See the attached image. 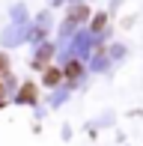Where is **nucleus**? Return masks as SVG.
<instances>
[{"label":"nucleus","instance_id":"f257e3e1","mask_svg":"<svg viewBox=\"0 0 143 146\" xmlns=\"http://www.w3.org/2000/svg\"><path fill=\"white\" fill-rule=\"evenodd\" d=\"M60 81H63V72L57 69V66H45V84L54 87V84H60Z\"/></svg>","mask_w":143,"mask_h":146},{"label":"nucleus","instance_id":"f03ea898","mask_svg":"<svg viewBox=\"0 0 143 146\" xmlns=\"http://www.w3.org/2000/svg\"><path fill=\"white\" fill-rule=\"evenodd\" d=\"M81 72H83V66H81V63H75V60H72V63L66 66V72H63V75H66L69 81H77V78H81Z\"/></svg>","mask_w":143,"mask_h":146},{"label":"nucleus","instance_id":"7ed1b4c3","mask_svg":"<svg viewBox=\"0 0 143 146\" xmlns=\"http://www.w3.org/2000/svg\"><path fill=\"white\" fill-rule=\"evenodd\" d=\"M18 98H21V102H36V87H33V84H24Z\"/></svg>","mask_w":143,"mask_h":146},{"label":"nucleus","instance_id":"20e7f679","mask_svg":"<svg viewBox=\"0 0 143 146\" xmlns=\"http://www.w3.org/2000/svg\"><path fill=\"white\" fill-rule=\"evenodd\" d=\"M83 18H87V6H77V9H72V15H69V21H72V24H81Z\"/></svg>","mask_w":143,"mask_h":146},{"label":"nucleus","instance_id":"39448f33","mask_svg":"<svg viewBox=\"0 0 143 146\" xmlns=\"http://www.w3.org/2000/svg\"><path fill=\"white\" fill-rule=\"evenodd\" d=\"M3 75H9V60L0 54V78H3Z\"/></svg>","mask_w":143,"mask_h":146},{"label":"nucleus","instance_id":"423d86ee","mask_svg":"<svg viewBox=\"0 0 143 146\" xmlns=\"http://www.w3.org/2000/svg\"><path fill=\"white\" fill-rule=\"evenodd\" d=\"M93 27H95V30H101V27H105V15H95V21H93Z\"/></svg>","mask_w":143,"mask_h":146},{"label":"nucleus","instance_id":"0eeeda50","mask_svg":"<svg viewBox=\"0 0 143 146\" xmlns=\"http://www.w3.org/2000/svg\"><path fill=\"white\" fill-rule=\"evenodd\" d=\"M0 102H3V84H0Z\"/></svg>","mask_w":143,"mask_h":146}]
</instances>
